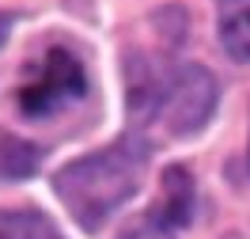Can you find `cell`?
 I'll return each instance as SVG.
<instances>
[{
  "label": "cell",
  "mask_w": 250,
  "mask_h": 239,
  "mask_svg": "<svg viewBox=\"0 0 250 239\" xmlns=\"http://www.w3.org/2000/svg\"><path fill=\"white\" fill-rule=\"evenodd\" d=\"M38 163H42L38 144L0 129V182H23V178L38 175Z\"/></svg>",
  "instance_id": "8992f818"
},
{
  "label": "cell",
  "mask_w": 250,
  "mask_h": 239,
  "mask_svg": "<svg viewBox=\"0 0 250 239\" xmlns=\"http://www.w3.org/2000/svg\"><path fill=\"white\" fill-rule=\"evenodd\" d=\"M118 239H174V236L156 220V217H152V213H148L144 220L129 224V228H122V232H118Z\"/></svg>",
  "instance_id": "ba28073f"
},
{
  "label": "cell",
  "mask_w": 250,
  "mask_h": 239,
  "mask_svg": "<svg viewBox=\"0 0 250 239\" xmlns=\"http://www.w3.org/2000/svg\"><path fill=\"white\" fill-rule=\"evenodd\" d=\"M12 31V16H0V46H4V38Z\"/></svg>",
  "instance_id": "9c48e42d"
},
{
  "label": "cell",
  "mask_w": 250,
  "mask_h": 239,
  "mask_svg": "<svg viewBox=\"0 0 250 239\" xmlns=\"http://www.w3.org/2000/svg\"><path fill=\"white\" fill-rule=\"evenodd\" d=\"M0 239H64L38 209H0Z\"/></svg>",
  "instance_id": "52a82bcc"
},
{
  "label": "cell",
  "mask_w": 250,
  "mask_h": 239,
  "mask_svg": "<svg viewBox=\"0 0 250 239\" xmlns=\"http://www.w3.org/2000/svg\"><path fill=\"white\" fill-rule=\"evenodd\" d=\"M148 159H152V141L141 129H129L110 148H99L91 156L64 163L53 175V194L61 197L68 217L83 232H99L141 190Z\"/></svg>",
  "instance_id": "6da1fadb"
},
{
  "label": "cell",
  "mask_w": 250,
  "mask_h": 239,
  "mask_svg": "<svg viewBox=\"0 0 250 239\" xmlns=\"http://www.w3.org/2000/svg\"><path fill=\"white\" fill-rule=\"evenodd\" d=\"M216 34L231 61H250V0H216Z\"/></svg>",
  "instance_id": "5b68a950"
},
{
  "label": "cell",
  "mask_w": 250,
  "mask_h": 239,
  "mask_svg": "<svg viewBox=\"0 0 250 239\" xmlns=\"http://www.w3.org/2000/svg\"><path fill=\"white\" fill-rule=\"evenodd\" d=\"M193 213H197V182L189 178L186 167L174 163L163 171V201L152 217L171 232V228H186L193 220Z\"/></svg>",
  "instance_id": "277c9868"
},
{
  "label": "cell",
  "mask_w": 250,
  "mask_h": 239,
  "mask_svg": "<svg viewBox=\"0 0 250 239\" xmlns=\"http://www.w3.org/2000/svg\"><path fill=\"white\" fill-rule=\"evenodd\" d=\"M83 95H87V72L80 57L68 53L64 46H53L42 53V61L31 68V76L16 91V107L23 118L42 122V118H53L64 107L80 103Z\"/></svg>",
  "instance_id": "3957f363"
},
{
  "label": "cell",
  "mask_w": 250,
  "mask_h": 239,
  "mask_svg": "<svg viewBox=\"0 0 250 239\" xmlns=\"http://www.w3.org/2000/svg\"><path fill=\"white\" fill-rule=\"evenodd\" d=\"M129 114L141 126H163L174 137H193L216 110V76L205 65H163L137 57L125 72Z\"/></svg>",
  "instance_id": "7a4b0ae2"
}]
</instances>
